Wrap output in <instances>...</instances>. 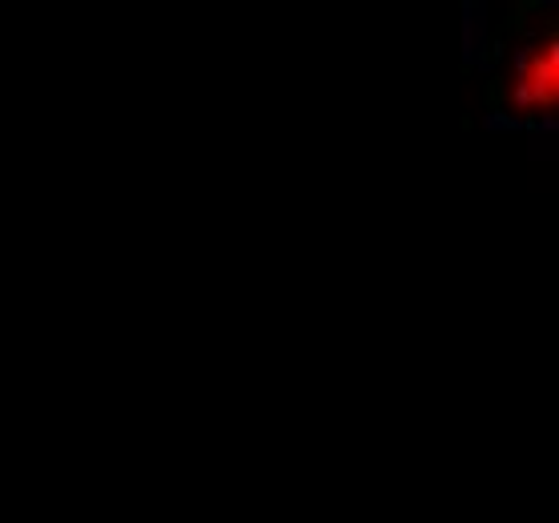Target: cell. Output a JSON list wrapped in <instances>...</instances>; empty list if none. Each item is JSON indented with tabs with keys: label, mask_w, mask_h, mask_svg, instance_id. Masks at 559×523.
I'll return each instance as SVG.
<instances>
[{
	"label": "cell",
	"mask_w": 559,
	"mask_h": 523,
	"mask_svg": "<svg viewBox=\"0 0 559 523\" xmlns=\"http://www.w3.org/2000/svg\"><path fill=\"white\" fill-rule=\"evenodd\" d=\"M487 4L483 0H467L463 4V65L467 69H483V57H487Z\"/></svg>",
	"instance_id": "1"
},
{
	"label": "cell",
	"mask_w": 559,
	"mask_h": 523,
	"mask_svg": "<svg viewBox=\"0 0 559 523\" xmlns=\"http://www.w3.org/2000/svg\"><path fill=\"white\" fill-rule=\"evenodd\" d=\"M479 125L487 133H519L523 129V117H515L511 109H487Z\"/></svg>",
	"instance_id": "2"
}]
</instances>
